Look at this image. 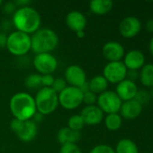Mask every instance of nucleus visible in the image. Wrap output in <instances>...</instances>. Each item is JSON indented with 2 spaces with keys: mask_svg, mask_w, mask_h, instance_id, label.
<instances>
[{
  "mask_svg": "<svg viewBox=\"0 0 153 153\" xmlns=\"http://www.w3.org/2000/svg\"><path fill=\"white\" fill-rule=\"evenodd\" d=\"M59 105L67 110H73L80 107L83 103V92L79 88L67 86L58 94Z\"/></svg>",
  "mask_w": 153,
  "mask_h": 153,
  "instance_id": "0eeeda50",
  "label": "nucleus"
},
{
  "mask_svg": "<svg viewBox=\"0 0 153 153\" xmlns=\"http://www.w3.org/2000/svg\"><path fill=\"white\" fill-rule=\"evenodd\" d=\"M25 85L28 89L37 90L41 87V75L39 74H32L25 79Z\"/></svg>",
  "mask_w": 153,
  "mask_h": 153,
  "instance_id": "393cba45",
  "label": "nucleus"
},
{
  "mask_svg": "<svg viewBox=\"0 0 153 153\" xmlns=\"http://www.w3.org/2000/svg\"><path fill=\"white\" fill-rule=\"evenodd\" d=\"M120 115L123 118L133 120L137 118L142 112V106L135 100L124 101L120 108Z\"/></svg>",
  "mask_w": 153,
  "mask_h": 153,
  "instance_id": "a211bd4d",
  "label": "nucleus"
},
{
  "mask_svg": "<svg viewBox=\"0 0 153 153\" xmlns=\"http://www.w3.org/2000/svg\"><path fill=\"white\" fill-rule=\"evenodd\" d=\"M34 101L38 113L42 116L50 115L53 113L59 106L58 93L51 88L41 87L38 90L34 97Z\"/></svg>",
  "mask_w": 153,
  "mask_h": 153,
  "instance_id": "20e7f679",
  "label": "nucleus"
},
{
  "mask_svg": "<svg viewBox=\"0 0 153 153\" xmlns=\"http://www.w3.org/2000/svg\"><path fill=\"white\" fill-rule=\"evenodd\" d=\"M126 79L134 82L136 79H139V72L134 70H128L127 71V76Z\"/></svg>",
  "mask_w": 153,
  "mask_h": 153,
  "instance_id": "72a5a7b5",
  "label": "nucleus"
},
{
  "mask_svg": "<svg viewBox=\"0 0 153 153\" xmlns=\"http://www.w3.org/2000/svg\"><path fill=\"white\" fill-rule=\"evenodd\" d=\"M66 25L68 28L74 31L75 33L78 31H84L87 24V20L86 15L77 10L70 11L67 15H66Z\"/></svg>",
  "mask_w": 153,
  "mask_h": 153,
  "instance_id": "2eb2a0df",
  "label": "nucleus"
},
{
  "mask_svg": "<svg viewBox=\"0 0 153 153\" xmlns=\"http://www.w3.org/2000/svg\"><path fill=\"white\" fill-rule=\"evenodd\" d=\"M17 6L15 5V4L14 2H8L6 4H5L3 5V11L6 13V14H14V13L15 12V10Z\"/></svg>",
  "mask_w": 153,
  "mask_h": 153,
  "instance_id": "473e14b6",
  "label": "nucleus"
},
{
  "mask_svg": "<svg viewBox=\"0 0 153 153\" xmlns=\"http://www.w3.org/2000/svg\"><path fill=\"white\" fill-rule=\"evenodd\" d=\"M32 65L39 74H52L58 67V60L51 53L36 54Z\"/></svg>",
  "mask_w": 153,
  "mask_h": 153,
  "instance_id": "1a4fd4ad",
  "label": "nucleus"
},
{
  "mask_svg": "<svg viewBox=\"0 0 153 153\" xmlns=\"http://www.w3.org/2000/svg\"><path fill=\"white\" fill-rule=\"evenodd\" d=\"M2 4H3V1L0 0V6H2Z\"/></svg>",
  "mask_w": 153,
  "mask_h": 153,
  "instance_id": "79ce46f5",
  "label": "nucleus"
},
{
  "mask_svg": "<svg viewBox=\"0 0 153 153\" xmlns=\"http://www.w3.org/2000/svg\"><path fill=\"white\" fill-rule=\"evenodd\" d=\"M139 79L141 83L147 87H153V64H145L139 72Z\"/></svg>",
  "mask_w": 153,
  "mask_h": 153,
  "instance_id": "4be33fe9",
  "label": "nucleus"
},
{
  "mask_svg": "<svg viewBox=\"0 0 153 153\" xmlns=\"http://www.w3.org/2000/svg\"><path fill=\"white\" fill-rule=\"evenodd\" d=\"M138 90H139L138 86L134 82L125 79L121 82H119L118 84H116L115 93L124 102V101L134 100L138 92Z\"/></svg>",
  "mask_w": 153,
  "mask_h": 153,
  "instance_id": "dca6fc26",
  "label": "nucleus"
},
{
  "mask_svg": "<svg viewBox=\"0 0 153 153\" xmlns=\"http://www.w3.org/2000/svg\"><path fill=\"white\" fill-rule=\"evenodd\" d=\"M134 100H137L142 106L143 104L150 102V100H151V97L149 91H147L145 90H138V92H137Z\"/></svg>",
  "mask_w": 153,
  "mask_h": 153,
  "instance_id": "bb28decb",
  "label": "nucleus"
},
{
  "mask_svg": "<svg viewBox=\"0 0 153 153\" xmlns=\"http://www.w3.org/2000/svg\"><path fill=\"white\" fill-rule=\"evenodd\" d=\"M9 109L14 119L31 120L37 112L34 98L27 92H17L9 101Z\"/></svg>",
  "mask_w": 153,
  "mask_h": 153,
  "instance_id": "f03ea898",
  "label": "nucleus"
},
{
  "mask_svg": "<svg viewBox=\"0 0 153 153\" xmlns=\"http://www.w3.org/2000/svg\"><path fill=\"white\" fill-rule=\"evenodd\" d=\"M60 153H83L77 143H67L60 145Z\"/></svg>",
  "mask_w": 153,
  "mask_h": 153,
  "instance_id": "cd10ccee",
  "label": "nucleus"
},
{
  "mask_svg": "<svg viewBox=\"0 0 153 153\" xmlns=\"http://www.w3.org/2000/svg\"><path fill=\"white\" fill-rule=\"evenodd\" d=\"M105 126L107 130L111 132L118 131L123 125V117L119 113H114V114H108L104 117Z\"/></svg>",
  "mask_w": 153,
  "mask_h": 153,
  "instance_id": "5701e85b",
  "label": "nucleus"
},
{
  "mask_svg": "<svg viewBox=\"0 0 153 153\" xmlns=\"http://www.w3.org/2000/svg\"><path fill=\"white\" fill-rule=\"evenodd\" d=\"M149 50H150L151 55L153 56V37L151 39L150 43H149Z\"/></svg>",
  "mask_w": 153,
  "mask_h": 153,
  "instance_id": "58836bf2",
  "label": "nucleus"
},
{
  "mask_svg": "<svg viewBox=\"0 0 153 153\" xmlns=\"http://www.w3.org/2000/svg\"><path fill=\"white\" fill-rule=\"evenodd\" d=\"M89 153H115V149L107 144H98L91 149Z\"/></svg>",
  "mask_w": 153,
  "mask_h": 153,
  "instance_id": "7c9ffc66",
  "label": "nucleus"
},
{
  "mask_svg": "<svg viewBox=\"0 0 153 153\" xmlns=\"http://www.w3.org/2000/svg\"><path fill=\"white\" fill-rule=\"evenodd\" d=\"M54 77L52 74H44L41 75V86L46 87V88H51L53 82H54Z\"/></svg>",
  "mask_w": 153,
  "mask_h": 153,
  "instance_id": "2f4dec72",
  "label": "nucleus"
},
{
  "mask_svg": "<svg viewBox=\"0 0 153 153\" xmlns=\"http://www.w3.org/2000/svg\"><path fill=\"white\" fill-rule=\"evenodd\" d=\"M64 79L69 86H73L76 88H80L87 82L85 70L78 65H71L66 68Z\"/></svg>",
  "mask_w": 153,
  "mask_h": 153,
  "instance_id": "f8f14e48",
  "label": "nucleus"
},
{
  "mask_svg": "<svg viewBox=\"0 0 153 153\" xmlns=\"http://www.w3.org/2000/svg\"><path fill=\"white\" fill-rule=\"evenodd\" d=\"M76 34H77V37H78V38L82 39V38H84V36H85V30H84V31H78V32H77Z\"/></svg>",
  "mask_w": 153,
  "mask_h": 153,
  "instance_id": "ea45409f",
  "label": "nucleus"
},
{
  "mask_svg": "<svg viewBox=\"0 0 153 153\" xmlns=\"http://www.w3.org/2000/svg\"><path fill=\"white\" fill-rule=\"evenodd\" d=\"M43 117L44 116H42L41 114H40V113H38V112H36L35 113V115L33 116V117L32 118V120L34 122V123H40L41 120H42V118H43Z\"/></svg>",
  "mask_w": 153,
  "mask_h": 153,
  "instance_id": "e433bc0d",
  "label": "nucleus"
},
{
  "mask_svg": "<svg viewBox=\"0 0 153 153\" xmlns=\"http://www.w3.org/2000/svg\"><path fill=\"white\" fill-rule=\"evenodd\" d=\"M146 29L148 31L153 33V18L151 19H149L146 22Z\"/></svg>",
  "mask_w": 153,
  "mask_h": 153,
  "instance_id": "4c0bfd02",
  "label": "nucleus"
},
{
  "mask_svg": "<svg viewBox=\"0 0 153 153\" xmlns=\"http://www.w3.org/2000/svg\"><path fill=\"white\" fill-rule=\"evenodd\" d=\"M123 63L127 70L138 71L145 65V56L139 49H132L124 55Z\"/></svg>",
  "mask_w": 153,
  "mask_h": 153,
  "instance_id": "f3484780",
  "label": "nucleus"
},
{
  "mask_svg": "<svg viewBox=\"0 0 153 153\" xmlns=\"http://www.w3.org/2000/svg\"><path fill=\"white\" fill-rule=\"evenodd\" d=\"M149 92H150V95H151V98H153V87L152 88H151V91H150Z\"/></svg>",
  "mask_w": 153,
  "mask_h": 153,
  "instance_id": "a19ab883",
  "label": "nucleus"
},
{
  "mask_svg": "<svg viewBox=\"0 0 153 153\" xmlns=\"http://www.w3.org/2000/svg\"><path fill=\"white\" fill-rule=\"evenodd\" d=\"M7 40V34L5 31H0V48H5Z\"/></svg>",
  "mask_w": 153,
  "mask_h": 153,
  "instance_id": "f704fd0d",
  "label": "nucleus"
},
{
  "mask_svg": "<svg viewBox=\"0 0 153 153\" xmlns=\"http://www.w3.org/2000/svg\"><path fill=\"white\" fill-rule=\"evenodd\" d=\"M14 3L18 7H23V6H29V4L32 3V1H30V0H17V1H14Z\"/></svg>",
  "mask_w": 153,
  "mask_h": 153,
  "instance_id": "c9c22d12",
  "label": "nucleus"
},
{
  "mask_svg": "<svg viewBox=\"0 0 153 153\" xmlns=\"http://www.w3.org/2000/svg\"><path fill=\"white\" fill-rule=\"evenodd\" d=\"M102 54L108 62H118L124 59L125 50L121 43L118 41L111 40L103 46Z\"/></svg>",
  "mask_w": 153,
  "mask_h": 153,
  "instance_id": "ddd939ff",
  "label": "nucleus"
},
{
  "mask_svg": "<svg viewBox=\"0 0 153 153\" xmlns=\"http://www.w3.org/2000/svg\"><path fill=\"white\" fill-rule=\"evenodd\" d=\"M79 115L82 117L85 126H90L99 125L105 117V114L96 105L86 106L82 108Z\"/></svg>",
  "mask_w": 153,
  "mask_h": 153,
  "instance_id": "4468645a",
  "label": "nucleus"
},
{
  "mask_svg": "<svg viewBox=\"0 0 153 153\" xmlns=\"http://www.w3.org/2000/svg\"><path fill=\"white\" fill-rule=\"evenodd\" d=\"M127 68L124 65L123 61L108 62L103 69V76L109 83L118 84L122 81L126 79Z\"/></svg>",
  "mask_w": 153,
  "mask_h": 153,
  "instance_id": "9d476101",
  "label": "nucleus"
},
{
  "mask_svg": "<svg viewBox=\"0 0 153 153\" xmlns=\"http://www.w3.org/2000/svg\"><path fill=\"white\" fill-rule=\"evenodd\" d=\"M115 152V153H139V149L133 140L122 139L117 143Z\"/></svg>",
  "mask_w": 153,
  "mask_h": 153,
  "instance_id": "b1692460",
  "label": "nucleus"
},
{
  "mask_svg": "<svg viewBox=\"0 0 153 153\" xmlns=\"http://www.w3.org/2000/svg\"><path fill=\"white\" fill-rule=\"evenodd\" d=\"M12 23L16 30L30 35L40 29L41 18L39 12L32 7H18L13 14Z\"/></svg>",
  "mask_w": 153,
  "mask_h": 153,
  "instance_id": "f257e3e1",
  "label": "nucleus"
},
{
  "mask_svg": "<svg viewBox=\"0 0 153 153\" xmlns=\"http://www.w3.org/2000/svg\"><path fill=\"white\" fill-rule=\"evenodd\" d=\"M96 100H97L96 94L92 92L91 91H88L83 93V103H85L87 106L96 105Z\"/></svg>",
  "mask_w": 153,
  "mask_h": 153,
  "instance_id": "c756f323",
  "label": "nucleus"
},
{
  "mask_svg": "<svg viewBox=\"0 0 153 153\" xmlns=\"http://www.w3.org/2000/svg\"><path fill=\"white\" fill-rule=\"evenodd\" d=\"M5 48L13 56H23L31 50V36L15 30L7 35Z\"/></svg>",
  "mask_w": 153,
  "mask_h": 153,
  "instance_id": "39448f33",
  "label": "nucleus"
},
{
  "mask_svg": "<svg viewBox=\"0 0 153 153\" xmlns=\"http://www.w3.org/2000/svg\"><path fill=\"white\" fill-rule=\"evenodd\" d=\"M142 30V22L135 16L124 17L119 24V32L125 39H133Z\"/></svg>",
  "mask_w": 153,
  "mask_h": 153,
  "instance_id": "9b49d317",
  "label": "nucleus"
},
{
  "mask_svg": "<svg viewBox=\"0 0 153 153\" xmlns=\"http://www.w3.org/2000/svg\"><path fill=\"white\" fill-rule=\"evenodd\" d=\"M114 6L111 0H92L89 3L90 11L96 15H105L108 13Z\"/></svg>",
  "mask_w": 153,
  "mask_h": 153,
  "instance_id": "aec40b11",
  "label": "nucleus"
},
{
  "mask_svg": "<svg viewBox=\"0 0 153 153\" xmlns=\"http://www.w3.org/2000/svg\"><path fill=\"white\" fill-rule=\"evenodd\" d=\"M108 84L109 82L103 75H96L88 82L90 91L98 95L107 91Z\"/></svg>",
  "mask_w": 153,
  "mask_h": 153,
  "instance_id": "412c9836",
  "label": "nucleus"
},
{
  "mask_svg": "<svg viewBox=\"0 0 153 153\" xmlns=\"http://www.w3.org/2000/svg\"><path fill=\"white\" fill-rule=\"evenodd\" d=\"M81 139V133L75 132L68 126L60 128L57 133V140L60 145L67 143H77Z\"/></svg>",
  "mask_w": 153,
  "mask_h": 153,
  "instance_id": "6ab92c4d",
  "label": "nucleus"
},
{
  "mask_svg": "<svg viewBox=\"0 0 153 153\" xmlns=\"http://www.w3.org/2000/svg\"><path fill=\"white\" fill-rule=\"evenodd\" d=\"M59 45V36L51 29L40 28L31 36V50L35 54L51 53Z\"/></svg>",
  "mask_w": 153,
  "mask_h": 153,
  "instance_id": "7ed1b4c3",
  "label": "nucleus"
},
{
  "mask_svg": "<svg viewBox=\"0 0 153 153\" xmlns=\"http://www.w3.org/2000/svg\"><path fill=\"white\" fill-rule=\"evenodd\" d=\"M10 128L17 138L23 143H30L35 139L38 134L37 124L32 119L21 121L13 118L10 122Z\"/></svg>",
  "mask_w": 153,
  "mask_h": 153,
  "instance_id": "423d86ee",
  "label": "nucleus"
},
{
  "mask_svg": "<svg viewBox=\"0 0 153 153\" xmlns=\"http://www.w3.org/2000/svg\"><path fill=\"white\" fill-rule=\"evenodd\" d=\"M84 126L85 124L80 115H73L68 120V127L75 132L80 133Z\"/></svg>",
  "mask_w": 153,
  "mask_h": 153,
  "instance_id": "a878e982",
  "label": "nucleus"
},
{
  "mask_svg": "<svg viewBox=\"0 0 153 153\" xmlns=\"http://www.w3.org/2000/svg\"><path fill=\"white\" fill-rule=\"evenodd\" d=\"M67 86H68V84H67L65 79L60 77V78H55V79H54V82H53V84H52V86H51V89H52L56 93L59 94V93L61 92Z\"/></svg>",
  "mask_w": 153,
  "mask_h": 153,
  "instance_id": "c85d7f7f",
  "label": "nucleus"
},
{
  "mask_svg": "<svg viewBox=\"0 0 153 153\" xmlns=\"http://www.w3.org/2000/svg\"><path fill=\"white\" fill-rule=\"evenodd\" d=\"M123 101L117 96L115 91H106L97 96L96 106L103 111L104 114H114L120 111Z\"/></svg>",
  "mask_w": 153,
  "mask_h": 153,
  "instance_id": "6e6552de",
  "label": "nucleus"
}]
</instances>
